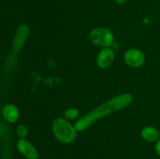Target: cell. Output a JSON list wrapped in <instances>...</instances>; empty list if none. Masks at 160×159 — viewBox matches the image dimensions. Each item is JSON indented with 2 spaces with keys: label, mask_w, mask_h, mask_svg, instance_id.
<instances>
[{
  "label": "cell",
  "mask_w": 160,
  "mask_h": 159,
  "mask_svg": "<svg viewBox=\"0 0 160 159\" xmlns=\"http://www.w3.org/2000/svg\"><path fill=\"white\" fill-rule=\"evenodd\" d=\"M132 100V96L129 94H123L112 98L77 122L75 124V129L78 131H83L88 129L97 120L127 107L128 104H131Z\"/></svg>",
  "instance_id": "1"
},
{
  "label": "cell",
  "mask_w": 160,
  "mask_h": 159,
  "mask_svg": "<svg viewBox=\"0 0 160 159\" xmlns=\"http://www.w3.org/2000/svg\"><path fill=\"white\" fill-rule=\"evenodd\" d=\"M52 130L58 140L62 143H70L76 138V129L62 118H56L52 124Z\"/></svg>",
  "instance_id": "2"
},
{
  "label": "cell",
  "mask_w": 160,
  "mask_h": 159,
  "mask_svg": "<svg viewBox=\"0 0 160 159\" xmlns=\"http://www.w3.org/2000/svg\"><path fill=\"white\" fill-rule=\"evenodd\" d=\"M90 39L96 45L107 47L112 45L113 36L112 32L107 28L98 27L91 32Z\"/></svg>",
  "instance_id": "3"
},
{
  "label": "cell",
  "mask_w": 160,
  "mask_h": 159,
  "mask_svg": "<svg viewBox=\"0 0 160 159\" xmlns=\"http://www.w3.org/2000/svg\"><path fill=\"white\" fill-rule=\"evenodd\" d=\"M124 60L130 66L139 67L145 62V56L143 53L137 49H130L125 53Z\"/></svg>",
  "instance_id": "4"
},
{
  "label": "cell",
  "mask_w": 160,
  "mask_h": 159,
  "mask_svg": "<svg viewBox=\"0 0 160 159\" xmlns=\"http://www.w3.org/2000/svg\"><path fill=\"white\" fill-rule=\"evenodd\" d=\"M17 147L20 154H23L28 159H37L38 153L30 142L24 139H20L17 143Z\"/></svg>",
  "instance_id": "5"
},
{
  "label": "cell",
  "mask_w": 160,
  "mask_h": 159,
  "mask_svg": "<svg viewBox=\"0 0 160 159\" xmlns=\"http://www.w3.org/2000/svg\"><path fill=\"white\" fill-rule=\"evenodd\" d=\"M29 34V28L28 26L22 24L18 26L16 33L15 38L12 43V48L14 51H20L24 45L25 41Z\"/></svg>",
  "instance_id": "6"
},
{
  "label": "cell",
  "mask_w": 160,
  "mask_h": 159,
  "mask_svg": "<svg viewBox=\"0 0 160 159\" xmlns=\"http://www.w3.org/2000/svg\"><path fill=\"white\" fill-rule=\"evenodd\" d=\"M114 59V52L110 48L102 50L97 57V64L102 69H106L112 64Z\"/></svg>",
  "instance_id": "7"
},
{
  "label": "cell",
  "mask_w": 160,
  "mask_h": 159,
  "mask_svg": "<svg viewBox=\"0 0 160 159\" xmlns=\"http://www.w3.org/2000/svg\"><path fill=\"white\" fill-rule=\"evenodd\" d=\"M3 118L6 122L9 123H13L17 122L19 118V111L13 104H6L2 110Z\"/></svg>",
  "instance_id": "8"
},
{
  "label": "cell",
  "mask_w": 160,
  "mask_h": 159,
  "mask_svg": "<svg viewBox=\"0 0 160 159\" xmlns=\"http://www.w3.org/2000/svg\"><path fill=\"white\" fill-rule=\"evenodd\" d=\"M142 136L147 141L154 142L158 140L159 133L156 128L152 127V126H147L142 129Z\"/></svg>",
  "instance_id": "9"
},
{
  "label": "cell",
  "mask_w": 160,
  "mask_h": 159,
  "mask_svg": "<svg viewBox=\"0 0 160 159\" xmlns=\"http://www.w3.org/2000/svg\"><path fill=\"white\" fill-rule=\"evenodd\" d=\"M17 134L20 138L23 139L28 134V129L24 125H19L17 128Z\"/></svg>",
  "instance_id": "10"
},
{
  "label": "cell",
  "mask_w": 160,
  "mask_h": 159,
  "mask_svg": "<svg viewBox=\"0 0 160 159\" xmlns=\"http://www.w3.org/2000/svg\"><path fill=\"white\" fill-rule=\"evenodd\" d=\"M78 111L75 108H70L66 111L65 112V116L66 118H69V119H72V118H75L78 116Z\"/></svg>",
  "instance_id": "11"
},
{
  "label": "cell",
  "mask_w": 160,
  "mask_h": 159,
  "mask_svg": "<svg viewBox=\"0 0 160 159\" xmlns=\"http://www.w3.org/2000/svg\"><path fill=\"white\" fill-rule=\"evenodd\" d=\"M156 151L160 157V140H158V142L156 144Z\"/></svg>",
  "instance_id": "12"
},
{
  "label": "cell",
  "mask_w": 160,
  "mask_h": 159,
  "mask_svg": "<svg viewBox=\"0 0 160 159\" xmlns=\"http://www.w3.org/2000/svg\"><path fill=\"white\" fill-rule=\"evenodd\" d=\"M127 0H115L116 2L117 3V4H120V5H122V4H124L125 2H126Z\"/></svg>",
  "instance_id": "13"
},
{
  "label": "cell",
  "mask_w": 160,
  "mask_h": 159,
  "mask_svg": "<svg viewBox=\"0 0 160 159\" xmlns=\"http://www.w3.org/2000/svg\"><path fill=\"white\" fill-rule=\"evenodd\" d=\"M3 159H10V157L9 156V154L7 153H5V155L3 157Z\"/></svg>",
  "instance_id": "14"
}]
</instances>
